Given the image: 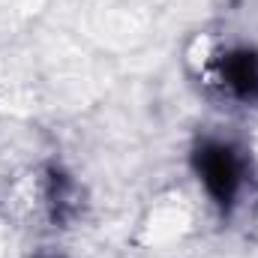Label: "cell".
Masks as SVG:
<instances>
[{
  "instance_id": "1",
  "label": "cell",
  "mask_w": 258,
  "mask_h": 258,
  "mask_svg": "<svg viewBox=\"0 0 258 258\" xmlns=\"http://www.w3.org/2000/svg\"><path fill=\"white\" fill-rule=\"evenodd\" d=\"M189 162H192L195 177L204 186L210 204L219 210V216H231L243 198V189H246L243 150L228 138L204 135L195 141Z\"/></svg>"
},
{
  "instance_id": "2",
  "label": "cell",
  "mask_w": 258,
  "mask_h": 258,
  "mask_svg": "<svg viewBox=\"0 0 258 258\" xmlns=\"http://www.w3.org/2000/svg\"><path fill=\"white\" fill-rule=\"evenodd\" d=\"M213 87L246 108H258V51L252 45H231L213 57Z\"/></svg>"
},
{
  "instance_id": "3",
  "label": "cell",
  "mask_w": 258,
  "mask_h": 258,
  "mask_svg": "<svg viewBox=\"0 0 258 258\" xmlns=\"http://www.w3.org/2000/svg\"><path fill=\"white\" fill-rule=\"evenodd\" d=\"M42 198H45V210H48L51 222L63 225L66 219L75 216V210H78V186L60 165H48L45 168Z\"/></svg>"
}]
</instances>
